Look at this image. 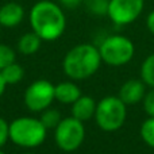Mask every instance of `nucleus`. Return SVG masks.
Returning <instances> with one entry per match:
<instances>
[{
	"label": "nucleus",
	"instance_id": "2",
	"mask_svg": "<svg viewBox=\"0 0 154 154\" xmlns=\"http://www.w3.org/2000/svg\"><path fill=\"white\" fill-rule=\"evenodd\" d=\"M101 62L99 48L91 43H80L66 53L62 68L69 79L85 80L97 72Z\"/></svg>",
	"mask_w": 154,
	"mask_h": 154
},
{
	"label": "nucleus",
	"instance_id": "14",
	"mask_svg": "<svg viewBox=\"0 0 154 154\" xmlns=\"http://www.w3.org/2000/svg\"><path fill=\"white\" fill-rule=\"evenodd\" d=\"M0 73H2L3 79H4V81L7 85L18 84L24 76L23 68H22L19 64H16V62H12V64H10L8 66H5L4 69L0 70Z\"/></svg>",
	"mask_w": 154,
	"mask_h": 154
},
{
	"label": "nucleus",
	"instance_id": "10",
	"mask_svg": "<svg viewBox=\"0 0 154 154\" xmlns=\"http://www.w3.org/2000/svg\"><path fill=\"white\" fill-rule=\"evenodd\" d=\"M24 18V10L19 3L10 2L0 7V24L3 27H16Z\"/></svg>",
	"mask_w": 154,
	"mask_h": 154
},
{
	"label": "nucleus",
	"instance_id": "5",
	"mask_svg": "<svg viewBox=\"0 0 154 154\" xmlns=\"http://www.w3.org/2000/svg\"><path fill=\"white\" fill-rule=\"evenodd\" d=\"M101 61L111 66H122L133 60L135 46L130 38L125 35H109L99 46Z\"/></svg>",
	"mask_w": 154,
	"mask_h": 154
},
{
	"label": "nucleus",
	"instance_id": "20",
	"mask_svg": "<svg viewBox=\"0 0 154 154\" xmlns=\"http://www.w3.org/2000/svg\"><path fill=\"white\" fill-rule=\"evenodd\" d=\"M143 103V109L149 116H154V88L145 93V97L142 100Z\"/></svg>",
	"mask_w": 154,
	"mask_h": 154
},
{
	"label": "nucleus",
	"instance_id": "25",
	"mask_svg": "<svg viewBox=\"0 0 154 154\" xmlns=\"http://www.w3.org/2000/svg\"><path fill=\"white\" fill-rule=\"evenodd\" d=\"M0 154H5V153H4V152H3V150H2V149H0Z\"/></svg>",
	"mask_w": 154,
	"mask_h": 154
},
{
	"label": "nucleus",
	"instance_id": "21",
	"mask_svg": "<svg viewBox=\"0 0 154 154\" xmlns=\"http://www.w3.org/2000/svg\"><path fill=\"white\" fill-rule=\"evenodd\" d=\"M8 139H10V123L4 118H0V149L7 143Z\"/></svg>",
	"mask_w": 154,
	"mask_h": 154
},
{
	"label": "nucleus",
	"instance_id": "23",
	"mask_svg": "<svg viewBox=\"0 0 154 154\" xmlns=\"http://www.w3.org/2000/svg\"><path fill=\"white\" fill-rule=\"evenodd\" d=\"M146 26H147V30H149V31L154 35V10L149 14V15H147V18H146Z\"/></svg>",
	"mask_w": 154,
	"mask_h": 154
},
{
	"label": "nucleus",
	"instance_id": "27",
	"mask_svg": "<svg viewBox=\"0 0 154 154\" xmlns=\"http://www.w3.org/2000/svg\"><path fill=\"white\" fill-rule=\"evenodd\" d=\"M0 27H2V24H0Z\"/></svg>",
	"mask_w": 154,
	"mask_h": 154
},
{
	"label": "nucleus",
	"instance_id": "13",
	"mask_svg": "<svg viewBox=\"0 0 154 154\" xmlns=\"http://www.w3.org/2000/svg\"><path fill=\"white\" fill-rule=\"evenodd\" d=\"M42 38L34 31H30L23 34L18 41V50L24 56H31L37 53L41 48Z\"/></svg>",
	"mask_w": 154,
	"mask_h": 154
},
{
	"label": "nucleus",
	"instance_id": "6",
	"mask_svg": "<svg viewBox=\"0 0 154 154\" xmlns=\"http://www.w3.org/2000/svg\"><path fill=\"white\" fill-rule=\"evenodd\" d=\"M54 139L57 146L64 152H75L85 139V127L81 120L75 116L65 118L54 128Z\"/></svg>",
	"mask_w": 154,
	"mask_h": 154
},
{
	"label": "nucleus",
	"instance_id": "9",
	"mask_svg": "<svg viewBox=\"0 0 154 154\" xmlns=\"http://www.w3.org/2000/svg\"><path fill=\"white\" fill-rule=\"evenodd\" d=\"M145 82L141 80L131 79L127 80L119 89V97L126 106H134L143 100L145 97Z\"/></svg>",
	"mask_w": 154,
	"mask_h": 154
},
{
	"label": "nucleus",
	"instance_id": "17",
	"mask_svg": "<svg viewBox=\"0 0 154 154\" xmlns=\"http://www.w3.org/2000/svg\"><path fill=\"white\" fill-rule=\"evenodd\" d=\"M85 7L92 15L104 16L108 12L109 0H84Z\"/></svg>",
	"mask_w": 154,
	"mask_h": 154
},
{
	"label": "nucleus",
	"instance_id": "16",
	"mask_svg": "<svg viewBox=\"0 0 154 154\" xmlns=\"http://www.w3.org/2000/svg\"><path fill=\"white\" fill-rule=\"evenodd\" d=\"M141 79L146 85L154 88V53L146 57L141 66Z\"/></svg>",
	"mask_w": 154,
	"mask_h": 154
},
{
	"label": "nucleus",
	"instance_id": "11",
	"mask_svg": "<svg viewBox=\"0 0 154 154\" xmlns=\"http://www.w3.org/2000/svg\"><path fill=\"white\" fill-rule=\"evenodd\" d=\"M96 106H97V103L91 96L81 95L72 104V116H75L76 119L81 120V122L89 120L91 118L95 116Z\"/></svg>",
	"mask_w": 154,
	"mask_h": 154
},
{
	"label": "nucleus",
	"instance_id": "3",
	"mask_svg": "<svg viewBox=\"0 0 154 154\" xmlns=\"http://www.w3.org/2000/svg\"><path fill=\"white\" fill-rule=\"evenodd\" d=\"M48 128L39 119L20 116L10 123V139L24 149H34L45 142Z\"/></svg>",
	"mask_w": 154,
	"mask_h": 154
},
{
	"label": "nucleus",
	"instance_id": "19",
	"mask_svg": "<svg viewBox=\"0 0 154 154\" xmlns=\"http://www.w3.org/2000/svg\"><path fill=\"white\" fill-rule=\"evenodd\" d=\"M15 51L14 49H11L8 45L0 43V70L4 69L5 66H8L10 64L15 62Z\"/></svg>",
	"mask_w": 154,
	"mask_h": 154
},
{
	"label": "nucleus",
	"instance_id": "15",
	"mask_svg": "<svg viewBox=\"0 0 154 154\" xmlns=\"http://www.w3.org/2000/svg\"><path fill=\"white\" fill-rule=\"evenodd\" d=\"M39 120L42 122V125L45 126L48 130H51V128H56L58 126V123L62 120L61 114H60L58 109L56 108H46L42 111L39 116Z\"/></svg>",
	"mask_w": 154,
	"mask_h": 154
},
{
	"label": "nucleus",
	"instance_id": "24",
	"mask_svg": "<svg viewBox=\"0 0 154 154\" xmlns=\"http://www.w3.org/2000/svg\"><path fill=\"white\" fill-rule=\"evenodd\" d=\"M5 87H7V84H5L4 79H3L2 73H0V97H2V95H3V93H4V91H5Z\"/></svg>",
	"mask_w": 154,
	"mask_h": 154
},
{
	"label": "nucleus",
	"instance_id": "22",
	"mask_svg": "<svg viewBox=\"0 0 154 154\" xmlns=\"http://www.w3.org/2000/svg\"><path fill=\"white\" fill-rule=\"evenodd\" d=\"M60 4L62 5V7L65 8H77L80 4H82L84 3V0H58Z\"/></svg>",
	"mask_w": 154,
	"mask_h": 154
},
{
	"label": "nucleus",
	"instance_id": "4",
	"mask_svg": "<svg viewBox=\"0 0 154 154\" xmlns=\"http://www.w3.org/2000/svg\"><path fill=\"white\" fill-rule=\"evenodd\" d=\"M127 118V106L119 96L103 97L96 106L95 119L97 126L104 131H116L125 125Z\"/></svg>",
	"mask_w": 154,
	"mask_h": 154
},
{
	"label": "nucleus",
	"instance_id": "12",
	"mask_svg": "<svg viewBox=\"0 0 154 154\" xmlns=\"http://www.w3.org/2000/svg\"><path fill=\"white\" fill-rule=\"evenodd\" d=\"M56 100L62 104H73L81 96V89L79 85L70 81H64L56 85Z\"/></svg>",
	"mask_w": 154,
	"mask_h": 154
},
{
	"label": "nucleus",
	"instance_id": "1",
	"mask_svg": "<svg viewBox=\"0 0 154 154\" xmlns=\"http://www.w3.org/2000/svg\"><path fill=\"white\" fill-rule=\"evenodd\" d=\"M30 24L34 32H37L42 41H56L64 34L66 27V18L61 5L41 0L32 5L30 11Z\"/></svg>",
	"mask_w": 154,
	"mask_h": 154
},
{
	"label": "nucleus",
	"instance_id": "8",
	"mask_svg": "<svg viewBox=\"0 0 154 154\" xmlns=\"http://www.w3.org/2000/svg\"><path fill=\"white\" fill-rule=\"evenodd\" d=\"M145 0H109L107 16L118 26H127L141 16Z\"/></svg>",
	"mask_w": 154,
	"mask_h": 154
},
{
	"label": "nucleus",
	"instance_id": "18",
	"mask_svg": "<svg viewBox=\"0 0 154 154\" xmlns=\"http://www.w3.org/2000/svg\"><path fill=\"white\" fill-rule=\"evenodd\" d=\"M141 137L145 143L154 149V116H149L141 126Z\"/></svg>",
	"mask_w": 154,
	"mask_h": 154
},
{
	"label": "nucleus",
	"instance_id": "26",
	"mask_svg": "<svg viewBox=\"0 0 154 154\" xmlns=\"http://www.w3.org/2000/svg\"><path fill=\"white\" fill-rule=\"evenodd\" d=\"M24 154H32V153H24Z\"/></svg>",
	"mask_w": 154,
	"mask_h": 154
},
{
	"label": "nucleus",
	"instance_id": "7",
	"mask_svg": "<svg viewBox=\"0 0 154 154\" xmlns=\"http://www.w3.org/2000/svg\"><path fill=\"white\" fill-rule=\"evenodd\" d=\"M56 85L49 80H37L24 91V104L32 112H42L56 100Z\"/></svg>",
	"mask_w": 154,
	"mask_h": 154
}]
</instances>
